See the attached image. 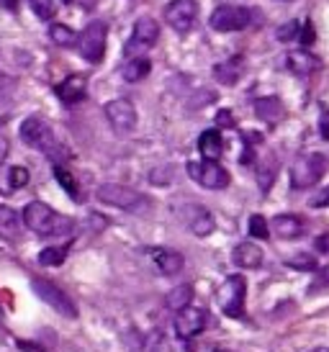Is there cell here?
<instances>
[{
  "mask_svg": "<svg viewBox=\"0 0 329 352\" xmlns=\"http://www.w3.org/2000/svg\"><path fill=\"white\" fill-rule=\"evenodd\" d=\"M21 139H23V144H29V147L44 152V155L49 157V162H54V165H59L62 160L70 157L67 149L57 142L54 129L49 126L41 116H29L21 124Z\"/></svg>",
  "mask_w": 329,
  "mask_h": 352,
  "instance_id": "obj_1",
  "label": "cell"
},
{
  "mask_svg": "<svg viewBox=\"0 0 329 352\" xmlns=\"http://www.w3.org/2000/svg\"><path fill=\"white\" fill-rule=\"evenodd\" d=\"M23 224L39 236H62L75 229V224L70 221L67 216L57 214L52 206L41 204V201L26 204V208H23Z\"/></svg>",
  "mask_w": 329,
  "mask_h": 352,
  "instance_id": "obj_2",
  "label": "cell"
},
{
  "mask_svg": "<svg viewBox=\"0 0 329 352\" xmlns=\"http://www.w3.org/2000/svg\"><path fill=\"white\" fill-rule=\"evenodd\" d=\"M96 198L100 204H108L114 208H121V211H129V214H139V211H147L149 208V198L145 193H139L134 188L118 186V183H103V186L96 190Z\"/></svg>",
  "mask_w": 329,
  "mask_h": 352,
  "instance_id": "obj_3",
  "label": "cell"
},
{
  "mask_svg": "<svg viewBox=\"0 0 329 352\" xmlns=\"http://www.w3.org/2000/svg\"><path fill=\"white\" fill-rule=\"evenodd\" d=\"M255 16H260V13H255V10L244 8V6H232V3H224V6H216L211 13V21H209V26L213 31H242L247 29Z\"/></svg>",
  "mask_w": 329,
  "mask_h": 352,
  "instance_id": "obj_4",
  "label": "cell"
},
{
  "mask_svg": "<svg viewBox=\"0 0 329 352\" xmlns=\"http://www.w3.org/2000/svg\"><path fill=\"white\" fill-rule=\"evenodd\" d=\"M244 296H247V283L242 275H229L222 285H219V309H222L229 319H242L244 316Z\"/></svg>",
  "mask_w": 329,
  "mask_h": 352,
  "instance_id": "obj_5",
  "label": "cell"
},
{
  "mask_svg": "<svg viewBox=\"0 0 329 352\" xmlns=\"http://www.w3.org/2000/svg\"><path fill=\"white\" fill-rule=\"evenodd\" d=\"M106 36H108V26L103 21L87 23L85 31L78 36L80 57L85 59V62H90V65H100L103 54H106Z\"/></svg>",
  "mask_w": 329,
  "mask_h": 352,
  "instance_id": "obj_6",
  "label": "cell"
},
{
  "mask_svg": "<svg viewBox=\"0 0 329 352\" xmlns=\"http://www.w3.org/2000/svg\"><path fill=\"white\" fill-rule=\"evenodd\" d=\"M160 39V26H157L155 19H139L134 23V29H131V36L126 41V57H145L147 52L152 50Z\"/></svg>",
  "mask_w": 329,
  "mask_h": 352,
  "instance_id": "obj_7",
  "label": "cell"
},
{
  "mask_svg": "<svg viewBox=\"0 0 329 352\" xmlns=\"http://www.w3.org/2000/svg\"><path fill=\"white\" fill-rule=\"evenodd\" d=\"M324 173H327V157L304 155L290 167V183L293 188H311L314 183H319Z\"/></svg>",
  "mask_w": 329,
  "mask_h": 352,
  "instance_id": "obj_8",
  "label": "cell"
},
{
  "mask_svg": "<svg viewBox=\"0 0 329 352\" xmlns=\"http://www.w3.org/2000/svg\"><path fill=\"white\" fill-rule=\"evenodd\" d=\"M31 288L36 291V296H39L41 301L49 303V306L57 314H62L65 319H78V306L72 303V298H70L62 288H57V285L52 283V280L34 278V280H31Z\"/></svg>",
  "mask_w": 329,
  "mask_h": 352,
  "instance_id": "obj_9",
  "label": "cell"
},
{
  "mask_svg": "<svg viewBox=\"0 0 329 352\" xmlns=\"http://www.w3.org/2000/svg\"><path fill=\"white\" fill-rule=\"evenodd\" d=\"M188 175L193 177L198 186L209 190H222L229 186V173L216 160H204V162H188Z\"/></svg>",
  "mask_w": 329,
  "mask_h": 352,
  "instance_id": "obj_10",
  "label": "cell"
},
{
  "mask_svg": "<svg viewBox=\"0 0 329 352\" xmlns=\"http://www.w3.org/2000/svg\"><path fill=\"white\" fill-rule=\"evenodd\" d=\"M162 16L173 31L188 34L198 21V3L195 0H173V3H167Z\"/></svg>",
  "mask_w": 329,
  "mask_h": 352,
  "instance_id": "obj_11",
  "label": "cell"
},
{
  "mask_svg": "<svg viewBox=\"0 0 329 352\" xmlns=\"http://www.w3.org/2000/svg\"><path fill=\"white\" fill-rule=\"evenodd\" d=\"M206 324H209V314L204 309H198V306H185L180 311H175L173 327L180 340H193L195 334L204 332Z\"/></svg>",
  "mask_w": 329,
  "mask_h": 352,
  "instance_id": "obj_12",
  "label": "cell"
},
{
  "mask_svg": "<svg viewBox=\"0 0 329 352\" xmlns=\"http://www.w3.org/2000/svg\"><path fill=\"white\" fill-rule=\"evenodd\" d=\"M106 118L108 124L114 126L116 134H129L136 126V108L129 98H114L111 103H106Z\"/></svg>",
  "mask_w": 329,
  "mask_h": 352,
  "instance_id": "obj_13",
  "label": "cell"
},
{
  "mask_svg": "<svg viewBox=\"0 0 329 352\" xmlns=\"http://www.w3.org/2000/svg\"><path fill=\"white\" fill-rule=\"evenodd\" d=\"M178 214H180L183 224L188 226L195 236H209L213 232V226H216L211 211H209V208H204V206H198V204L180 206V208H178Z\"/></svg>",
  "mask_w": 329,
  "mask_h": 352,
  "instance_id": "obj_14",
  "label": "cell"
},
{
  "mask_svg": "<svg viewBox=\"0 0 329 352\" xmlns=\"http://www.w3.org/2000/svg\"><path fill=\"white\" fill-rule=\"evenodd\" d=\"M54 93L62 103H80L87 93V78L85 75H67V78L54 85Z\"/></svg>",
  "mask_w": 329,
  "mask_h": 352,
  "instance_id": "obj_15",
  "label": "cell"
},
{
  "mask_svg": "<svg viewBox=\"0 0 329 352\" xmlns=\"http://www.w3.org/2000/svg\"><path fill=\"white\" fill-rule=\"evenodd\" d=\"M149 254H152V263H155L157 270L162 275H167V278H173V275H178L183 270V265H185L183 254L175 252V250L155 247V250H149Z\"/></svg>",
  "mask_w": 329,
  "mask_h": 352,
  "instance_id": "obj_16",
  "label": "cell"
},
{
  "mask_svg": "<svg viewBox=\"0 0 329 352\" xmlns=\"http://www.w3.org/2000/svg\"><path fill=\"white\" fill-rule=\"evenodd\" d=\"M286 67H288L293 75H299V78H309V75H314V72L321 67V62L317 54H311V52H306V50H299V52H290L288 57H286Z\"/></svg>",
  "mask_w": 329,
  "mask_h": 352,
  "instance_id": "obj_17",
  "label": "cell"
},
{
  "mask_svg": "<svg viewBox=\"0 0 329 352\" xmlns=\"http://www.w3.org/2000/svg\"><path fill=\"white\" fill-rule=\"evenodd\" d=\"M244 75V59L237 54V57H229L219 62V65H213V78L216 82H222V85H237Z\"/></svg>",
  "mask_w": 329,
  "mask_h": 352,
  "instance_id": "obj_18",
  "label": "cell"
},
{
  "mask_svg": "<svg viewBox=\"0 0 329 352\" xmlns=\"http://www.w3.org/2000/svg\"><path fill=\"white\" fill-rule=\"evenodd\" d=\"M304 229H306V224L296 214H281L273 219V232L281 239H296V236L304 234Z\"/></svg>",
  "mask_w": 329,
  "mask_h": 352,
  "instance_id": "obj_19",
  "label": "cell"
},
{
  "mask_svg": "<svg viewBox=\"0 0 329 352\" xmlns=\"http://www.w3.org/2000/svg\"><path fill=\"white\" fill-rule=\"evenodd\" d=\"M262 250L255 242H242V245L234 247V263L244 267V270H257L262 265Z\"/></svg>",
  "mask_w": 329,
  "mask_h": 352,
  "instance_id": "obj_20",
  "label": "cell"
},
{
  "mask_svg": "<svg viewBox=\"0 0 329 352\" xmlns=\"http://www.w3.org/2000/svg\"><path fill=\"white\" fill-rule=\"evenodd\" d=\"M21 224H23V219H21V216L10 208V206L0 204V239H6V242L19 239V236H21Z\"/></svg>",
  "mask_w": 329,
  "mask_h": 352,
  "instance_id": "obj_21",
  "label": "cell"
},
{
  "mask_svg": "<svg viewBox=\"0 0 329 352\" xmlns=\"http://www.w3.org/2000/svg\"><path fill=\"white\" fill-rule=\"evenodd\" d=\"M255 113L262 118L265 124H278L283 118V103L275 96H265V98L255 100Z\"/></svg>",
  "mask_w": 329,
  "mask_h": 352,
  "instance_id": "obj_22",
  "label": "cell"
},
{
  "mask_svg": "<svg viewBox=\"0 0 329 352\" xmlns=\"http://www.w3.org/2000/svg\"><path fill=\"white\" fill-rule=\"evenodd\" d=\"M198 152L204 155V160H219L224 152V139L219 134V129H209L198 139Z\"/></svg>",
  "mask_w": 329,
  "mask_h": 352,
  "instance_id": "obj_23",
  "label": "cell"
},
{
  "mask_svg": "<svg viewBox=\"0 0 329 352\" xmlns=\"http://www.w3.org/2000/svg\"><path fill=\"white\" fill-rule=\"evenodd\" d=\"M149 72H152V62L147 57H129L126 65L121 67V78H124L126 82H139V80H145Z\"/></svg>",
  "mask_w": 329,
  "mask_h": 352,
  "instance_id": "obj_24",
  "label": "cell"
},
{
  "mask_svg": "<svg viewBox=\"0 0 329 352\" xmlns=\"http://www.w3.org/2000/svg\"><path fill=\"white\" fill-rule=\"evenodd\" d=\"M191 298H193V285H175L173 291L167 294V306L173 309V311H180V309H185V306H191Z\"/></svg>",
  "mask_w": 329,
  "mask_h": 352,
  "instance_id": "obj_25",
  "label": "cell"
},
{
  "mask_svg": "<svg viewBox=\"0 0 329 352\" xmlns=\"http://www.w3.org/2000/svg\"><path fill=\"white\" fill-rule=\"evenodd\" d=\"M49 39L54 41L57 47H62V50H70V47L78 44V34L70 29V26H65V23H54L49 29Z\"/></svg>",
  "mask_w": 329,
  "mask_h": 352,
  "instance_id": "obj_26",
  "label": "cell"
},
{
  "mask_svg": "<svg viewBox=\"0 0 329 352\" xmlns=\"http://www.w3.org/2000/svg\"><path fill=\"white\" fill-rule=\"evenodd\" d=\"M67 252H70V245H62V247H47V250H41L39 252V263L41 265H62L65 263V257H67Z\"/></svg>",
  "mask_w": 329,
  "mask_h": 352,
  "instance_id": "obj_27",
  "label": "cell"
},
{
  "mask_svg": "<svg viewBox=\"0 0 329 352\" xmlns=\"http://www.w3.org/2000/svg\"><path fill=\"white\" fill-rule=\"evenodd\" d=\"M6 188L8 190H19V188H23L26 183H29V170L26 167H10V170H6Z\"/></svg>",
  "mask_w": 329,
  "mask_h": 352,
  "instance_id": "obj_28",
  "label": "cell"
},
{
  "mask_svg": "<svg viewBox=\"0 0 329 352\" xmlns=\"http://www.w3.org/2000/svg\"><path fill=\"white\" fill-rule=\"evenodd\" d=\"M54 175H57V180H59V186L65 188V190H67L70 196L75 198V201H80V188H78V183H75V177L70 175L67 170H65V167L62 165H54Z\"/></svg>",
  "mask_w": 329,
  "mask_h": 352,
  "instance_id": "obj_29",
  "label": "cell"
},
{
  "mask_svg": "<svg viewBox=\"0 0 329 352\" xmlns=\"http://www.w3.org/2000/svg\"><path fill=\"white\" fill-rule=\"evenodd\" d=\"M142 352H173V344H170V340H164V334L155 332L147 337Z\"/></svg>",
  "mask_w": 329,
  "mask_h": 352,
  "instance_id": "obj_30",
  "label": "cell"
},
{
  "mask_svg": "<svg viewBox=\"0 0 329 352\" xmlns=\"http://www.w3.org/2000/svg\"><path fill=\"white\" fill-rule=\"evenodd\" d=\"M29 3H31V10L36 13L39 21H49L54 16V10H57V3H54V0H29Z\"/></svg>",
  "mask_w": 329,
  "mask_h": 352,
  "instance_id": "obj_31",
  "label": "cell"
},
{
  "mask_svg": "<svg viewBox=\"0 0 329 352\" xmlns=\"http://www.w3.org/2000/svg\"><path fill=\"white\" fill-rule=\"evenodd\" d=\"M250 236H257V239H268L270 236V226L265 221V216H250Z\"/></svg>",
  "mask_w": 329,
  "mask_h": 352,
  "instance_id": "obj_32",
  "label": "cell"
},
{
  "mask_svg": "<svg viewBox=\"0 0 329 352\" xmlns=\"http://www.w3.org/2000/svg\"><path fill=\"white\" fill-rule=\"evenodd\" d=\"M317 257H311V254L301 252V254H293L288 257V267H296V270H317Z\"/></svg>",
  "mask_w": 329,
  "mask_h": 352,
  "instance_id": "obj_33",
  "label": "cell"
},
{
  "mask_svg": "<svg viewBox=\"0 0 329 352\" xmlns=\"http://www.w3.org/2000/svg\"><path fill=\"white\" fill-rule=\"evenodd\" d=\"M299 31H301L299 21H290V23H286V26H281V29H278V39H281V41L299 39Z\"/></svg>",
  "mask_w": 329,
  "mask_h": 352,
  "instance_id": "obj_34",
  "label": "cell"
},
{
  "mask_svg": "<svg viewBox=\"0 0 329 352\" xmlns=\"http://www.w3.org/2000/svg\"><path fill=\"white\" fill-rule=\"evenodd\" d=\"M299 39H301V44H314V26H311L309 21L306 23H301V31H299Z\"/></svg>",
  "mask_w": 329,
  "mask_h": 352,
  "instance_id": "obj_35",
  "label": "cell"
},
{
  "mask_svg": "<svg viewBox=\"0 0 329 352\" xmlns=\"http://www.w3.org/2000/svg\"><path fill=\"white\" fill-rule=\"evenodd\" d=\"M273 175H275V167H260V183H262V190H268L273 183Z\"/></svg>",
  "mask_w": 329,
  "mask_h": 352,
  "instance_id": "obj_36",
  "label": "cell"
},
{
  "mask_svg": "<svg viewBox=\"0 0 329 352\" xmlns=\"http://www.w3.org/2000/svg\"><path fill=\"white\" fill-rule=\"evenodd\" d=\"M324 206H329V188H324L317 198H311V208H324Z\"/></svg>",
  "mask_w": 329,
  "mask_h": 352,
  "instance_id": "obj_37",
  "label": "cell"
},
{
  "mask_svg": "<svg viewBox=\"0 0 329 352\" xmlns=\"http://www.w3.org/2000/svg\"><path fill=\"white\" fill-rule=\"evenodd\" d=\"M219 124L222 126H232V113L229 111H219Z\"/></svg>",
  "mask_w": 329,
  "mask_h": 352,
  "instance_id": "obj_38",
  "label": "cell"
},
{
  "mask_svg": "<svg viewBox=\"0 0 329 352\" xmlns=\"http://www.w3.org/2000/svg\"><path fill=\"white\" fill-rule=\"evenodd\" d=\"M317 285H319V288L329 285V267H324V270L319 273V278H317Z\"/></svg>",
  "mask_w": 329,
  "mask_h": 352,
  "instance_id": "obj_39",
  "label": "cell"
},
{
  "mask_svg": "<svg viewBox=\"0 0 329 352\" xmlns=\"http://www.w3.org/2000/svg\"><path fill=\"white\" fill-rule=\"evenodd\" d=\"M317 250H321V252H329V234L317 239Z\"/></svg>",
  "mask_w": 329,
  "mask_h": 352,
  "instance_id": "obj_40",
  "label": "cell"
},
{
  "mask_svg": "<svg viewBox=\"0 0 329 352\" xmlns=\"http://www.w3.org/2000/svg\"><path fill=\"white\" fill-rule=\"evenodd\" d=\"M319 131H321V137H324V139H329V116H324V118H321Z\"/></svg>",
  "mask_w": 329,
  "mask_h": 352,
  "instance_id": "obj_41",
  "label": "cell"
},
{
  "mask_svg": "<svg viewBox=\"0 0 329 352\" xmlns=\"http://www.w3.org/2000/svg\"><path fill=\"white\" fill-rule=\"evenodd\" d=\"M0 6H3V8H8V10H16L19 8V0H0Z\"/></svg>",
  "mask_w": 329,
  "mask_h": 352,
  "instance_id": "obj_42",
  "label": "cell"
},
{
  "mask_svg": "<svg viewBox=\"0 0 329 352\" xmlns=\"http://www.w3.org/2000/svg\"><path fill=\"white\" fill-rule=\"evenodd\" d=\"M80 3H83L85 8H90V6H96V0H80Z\"/></svg>",
  "mask_w": 329,
  "mask_h": 352,
  "instance_id": "obj_43",
  "label": "cell"
},
{
  "mask_svg": "<svg viewBox=\"0 0 329 352\" xmlns=\"http://www.w3.org/2000/svg\"><path fill=\"white\" fill-rule=\"evenodd\" d=\"M314 352H329V347H319V350H314Z\"/></svg>",
  "mask_w": 329,
  "mask_h": 352,
  "instance_id": "obj_44",
  "label": "cell"
},
{
  "mask_svg": "<svg viewBox=\"0 0 329 352\" xmlns=\"http://www.w3.org/2000/svg\"><path fill=\"white\" fill-rule=\"evenodd\" d=\"M219 352H229V350H219Z\"/></svg>",
  "mask_w": 329,
  "mask_h": 352,
  "instance_id": "obj_45",
  "label": "cell"
}]
</instances>
